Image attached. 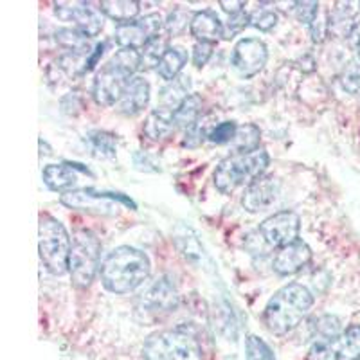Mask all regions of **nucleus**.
Instances as JSON below:
<instances>
[{
    "label": "nucleus",
    "mask_w": 360,
    "mask_h": 360,
    "mask_svg": "<svg viewBox=\"0 0 360 360\" xmlns=\"http://www.w3.org/2000/svg\"><path fill=\"white\" fill-rule=\"evenodd\" d=\"M143 356L144 360H204V349L191 328L176 326L148 337Z\"/></svg>",
    "instance_id": "5"
},
{
    "label": "nucleus",
    "mask_w": 360,
    "mask_h": 360,
    "mask_svg": "<svg viewBox=\"0 0 360 360\" xmlns=\"http://www.w3.org/2000/svg\"><path fill=\"white\" fill-rule=\"evenodd\" d=\"M348 40H349V44H352L353 47H355V49L360 51V20L356 22L355 25H353V29H352V33H349Z\"/></svg>",
    "instance_id": "40"
},
{
    "label": "nucleus",
    "mask_w": 360,
    "mask_h": 360,
    "mask_svg": "<svg viewBox=\"0 0 360 360\" xmlns=\"http://www.w3.org/2000/svg\"><path fill=\"white\" fill-rule=\"evenodd\" d=\"M162 24V17L159 13H150L143 18L117 25L114 38L121 49H143L148 41H152L153 38L159 37Z\"/></svg>",
    "instance_id": "11"
},
{
    "label": "nucleus",
    "mask_w": 360,
    "mask_h": 360,
    "mask_svg": "<svg viewBox=\"0 0 360 360\" xmlns=\"http://www.w3.org/2000/svg\"><path fill=\"white\" fill-rule=\"evenodd\" d=\"M266 60H269V49L259 38H243L234 45L231 63L242 78H252L262 72L263 67L266 65Z\"/></svg>",
    "instance_id": "12"
},
{
    "label": "nucleus",
    "mask_w": 360,
    "mask_h": 360,
    "mask_svg": "<svg viewBox=\"0 0 360 360\" xmlns=\"http://www.w3.org/2000/svg\"><path fill=\"white\" fill-rule=\"evenodd\" d=\"M359 56H360V51H359Z\"/></svg>",
    "instance_id": "42"
},
{
    "label": "nucleus",
    "mask_w": 360,
    "mask_h": 360,
    "mask_svg": "<svg viewBox=\"0 0 360 360\" xmlns=\"http://www.w3.org/2000/svg\"><path fill=\"white\" fill-rule=\"evenodd\" d=\"M295 15L301 24L311 25L315 18L319 17V2L315 0H307V2H297L295 4Z\"/></svg>",
    "instance_id": "35"
},
{
    "label": "nucleus",
    "mask_w": 360,
    "mask_h": 360,
    "mask_svg": "<svg viewBox=\"0 0 360 360\" xmlns=\"http://www.w3.org/2000/svg\"><path fill=\"white\" fill-rule=\"evenodd\" d=\"M247 25H250V15H247L245 11L233 15V17H229L227 24H224V34H221V38L224 40H233L236 34L242 33Z\"/></svg>",
    "instance_id": "33"
},
{
    "label": "nucleus",
    "mask_w": 360,
    "mask_h": 360,
    "mask_svg": "<svg viewBox=\"0 0 360 360\" xmlns=\"http://www.w3.org/2000/svg\"><path fill=\"white\" fill-rule=\"evenodd\" d=\"M214 51V44H205V41H197L193 47V63L197 69H202L205 63L211 60Z\"/></svg>",
    "instance_id": "37"
},
{
    "label": "nucleus",
    "mask_w": 360,
    "mask_h": 360,
    "mask_svg": "<svg viewBox=\"0 0 360 360\" xmlns=\"http://www.w3.org/2000/svg\"><path fill=\"white\" fill-rule=\"evenodd\" d=\"M56 41L69 53H90L89 37L76 29H60L56 33Z\"/></svg>",
    "instance_id": "28"
},
{
    "label": "nucleus",
    "mask_w": 360,
    "mask_h": 360,
    "mask_svg": "<svg viewBox=\"0 0 360 360\" xmlns=\"http://www.w3.org/2000/svg\"><path fill=\"white\" fill-rule=\"evenodd\" d=\"M236 131H238V124L234 123V121H224V123L217 124L213 130H209L207 139L214 144L233 143Z\"/></svg>",
    "instance_id": "32"
},
{
    "label": "nucleus",
    "mask_w": 360,
    "mask_h": 360,
    "mask_svg": "<svg viewBox=\"0 0 360 360\" xmlns=\"http://www.w3.org/2000/svg\"><path fill=\"white\" fill-rule=\"evenodd\" d=\"M281 189V182L274 175H263L245 189L242 197V205L247 213L256 214L274 204Z\"/></svg>",
    "instance_id": "14"
},
{
    "label": "nucleus",
    "mask_w": 360,
    "mask_h": 360,
    "mask_svg": "<svg viewBox=\"0 0 360 360\" xmlns=\"http://www.w3.org/2000/svg\"><path fill=\"white\" fill-rule=\"evenodd\" d=\"M314 294L301 283H288L269 299L263 310V324L274 335H287L310 314Z\"/></svg>",
    "instance_id": "2"
},
{
    "label": "nucleus",
    "mask_w": 360,
    "mask_h": 360,
    "mask_svg": "<svg viewBox=\"0 0 360 360\" xmlns=\"http://www.w3.org/2000/svg\"><path fill=\"white\" fill-rule=\"evenodd\" d=\"M301 218L294 211H279L259 224V234L266 245L283 249L299 240Z\"/></svg>",
    "instance_id": "10"
},
{
    "label": "nucleus",
    "mask_w": 360,
    "mask_h": 360,
    "mask_svg": "<svg viewBox=\"0 0 360 360\" xmlns=\"http://www.w3.org/2000/svg\"><path fill=\"white\" fill-rule=\"evenodd\" d=\"M189 89H191V82H189L188 76H179L176 79L169 82L160 90V108L175 112L191 96Z\"/></svg>",
    "instance_id": "21"
},
{
    "label": "nucleus",
    "mask_w": 360,
    "mask_h": 360,
    "mask_svg": "<svg viewBox=\"0 0 360 360\" xmlns=\"http://www.w3.org/2000/svg\"><path fill=\"white\" fill-rule=\"evenodd\" d=\"M310 33H311V40L315 44H321V41L326 38V34L330 33V25H328V15H321L315 18L314 24L310 25Z\"/></svg>",
    "instance_id": "38"
},
{
    "label": "nucleus",
    "mask_w": 360,
    "mask_h": 360,
    "mask_svg": "<svg viewBox=\"0 0 360 360\" xmlns=\"http://www.w3.org/2000/svg\"><path fill=\"white\" fill-rule=\"evenodd\" d=\"M247 360H276L274 352L269 344L256 335H249L245 340Z\"/></svg>",
    "instance_id": "29"
},
{
    "label": "nucleus",
    "mask_w": 360,
    "mask_h": 360,
    "mask_svg": "<svg viewBox=\"0 0 360 360\" xmlns=\"http://www.w3.org/2000/svg\"><path fill=\"white\" fill-rule=\"evenodd\" d=\"M259 141H262V130L254 123H247L238 127L236 135H234L233 146L234 153H249L254 150H259Z\"/></svg>",
    "instance_id": "25"
},
{
    "label": "nucleus",
    "mask_w": 360,
    "mask_h": 360,
    "mask_svg": "<svg viewBox=\"0 0 360 360\" xmlns=\"http://www.w3.org/2000/svg\"><path fill=\"white\" fill-rule=\"evenodd\" d=\"M141 69V53L134 49H119L108 63L96 74L92 98L99 107H112L119 103L134 74Z\"/></svg>",
    "instance_id": "3"
},
{
    "label": "nucleus",
    "mask_w": 360,
    "mask_h": 360,
    "mask_svg": "<svg viewBox=\"0 0 360 360\" xmlns=\"http://www.w3.org/2000/svg\"><path fill=\"white\" fill-rule=\"evenodd\" d=\"M333 360H355L360 356V324L346 328L339 337L330 340Z\"/></svg>",
    "instance_id": "19"
},
{
    "label": "nucleus",
    "mask_w": 360,
    "mask_h": 360,
    "mask_svg": "<svg viewBox=\"0 0 360 360\" xmlns=\"http://www.w3.org/2000/svg\"><path fill=\"white\" fill-rule=\"evenodd\" d=\"M70 247L72 242L62 221L41 213L38 224V252L44 266L53 276H63L69 272Z\"/></svg>",
    "instance_id": "6"
},
{
    "label": "nucleus",
    "mask_w": 360,
    "mask_h": 360,
    "mask_svg": "<svg viewBox=\"0 0 360 360\" xmlns=\"http://www.w3.org/2000/svg\"><path fill=\"white\" fill-rule=\"evenodd\" d=\"M101 256V242L92 231L82 229L74 234L70 247L69 274L76 287H89L94 281Z\"/></svg>",
    "instance_id": "7"
},
{
    "label": "nucleus",
    "mask_w": 360,
    "mask_h": 360,
    "mask_svg": "<svg viewBox=\"0 0 360 360\" xmlns=\"http://www.w3.org/2000/svg\"><path fill=\"white\" fill-rule=\"evenodd\" d=\"M166 51L168 44L162 37H155L152 41H148L141 51V69H153V67L157 69Z\"/></svg>",
    "instance_id": "27"
},
{
    "label": "nucleus",
    "mask_w": 360,
    "mask_h": 360,
    "mask_svg": "<svg viewBox=\"0 0 360 360\" xmlns=\"http://www.w3.org/2000/svg\"><path fill=\"white\" fill-rule=\"evenodd\" d=\"M205 137H209V131L205 130V124H202L200 121H197L195 124H191L189 128H186L184 141H182V144H184L186 148H197L204 143Z\"/></svg>",
    "instance_id": "36"
},
{
    "label": "nucleus",
    "mask_w": 360,
    "mask_h": 360,
    "mask_svg": "<svg viewBox=\"0 0 360 360\" xmlns=\"http://www.w3.org/2000/svg\"><path fill=\"white\" fill-rule=\"evenodd\" d=\"M310 262L311 249L303 240H297L276 252L274 259H272V269L279 276H292L299 270H303Z\"/></svg>",
    "instance_id": "16"
},
{
    "label": "nucleus",
    "mask_w": 360,
    "mask_h": 360,
    "mask_svg": "<svg viewBox=\"0 0 360 360\" xmlns=\"http://www.w3.org/2000/svg\"><path fill=\"white\" fill-rule=\"evenodd\" d=\"M220 8L224 9L229 17H233V15H238V13L243 11L245 2H243V0H220Z\"/></svg>",
    "instance_id": "39"
},
{
    "label": "nucleus",
    "mask_w": 360,
    "mask_h": 360,
    "mask_svg": "<svg viewBox=\"0 0 360 360\" xmlns=\"http://www.w3.org/2000/svg\"><path fill=\"white\" fill-rule=\"evenodd\" d=\"M150 259L143 250L121 245L103 259L99 274L103 287L112 294H130L150 278Z\"/></svg>",
    "instance_id": "1"
},
{
    "label": "nucleus",
    "mask_w": 360,
    "mask_h": 360,
    "mask_svg": "<svg viewBox=\"0 0 360 360\" xmlns=\"http://www.w3.org/2000/svg\"><path fill=\"white\" fill-rule=\"evenodd\" d=\"M250 25L259 31H272L278 25V13L270 8H259L250 15Z\"/></svg>",
    "instance_id": "31"
},
{
    "label": "nucleus",
    "mask_w": 360,
    "mask_h": 360,
    "mask_svg": "<svg viewBox=\"0 0 360 360\" xmlns=\"http://www.w3.org/2000/svg\"><path fill=\"white\" fill-rule=\"evenodd\" d=\"M202 112V98L197 94H191L186 99L175 112H173V121H175L176 128L184 127L189 128L191 124H195L200 117Z\"/></svg>",
    "instance_id": "26"
},
{
    "label": "nucleus",
    "mask_w": 360,
    "mask_h": 360,
    "mask_svg": "<svg viewBox=\"0 0 360 360\" xmlns=\"http://www.w3.org/2000/svg\"><path fill=\"white\" fill-rule=\"evenodd\" d=\"M78 173L90 175L89 169L83 168L82 164H72V162L49 164V166H45L44 168L41 179H44V184L47 186L51 191L65 195V193L76 191V186H78L79 182Z\"/></svg>",
    "instance_id": "15"
},
{
    "label": "nucleus",
    "mask_w": 360,
    "mask_h": 360,
    "mask_svg": "<svg viewBox=\"0 0 360 360\" xmlns=\"http://www.w3.org/2000/svg\"><path fill=\"white\" fill-rule=\"evenodd\" d=\"M355 360H360V356H359V359H355Z\"/></svg>",
    "instance_id": "41"
},
{
    "label": "nucleus",
    "mask_w": 360,
    "mask_h": 360,
    "mask_svg": "<svg viewBox=\"0 0 360 360\" xmlns=\"http://www.w3.org/2000/svg\"><path fill=\"white\" fill-rule=\"evenodd\" d=\"M150 103V83L141 76H135L117 103V112L123 115H137Z\"/></svg>",
    "instance_id": "17"
},
{
    "label": "nucleus",
    "mask_w": 360,
    "mask_h": 360,
    "mask_svg": "<svg viewBox=\"0 0 360 360\" xmlns=\"http://www.w3.org/2000/svg\"><path fill=\"white\" fill-rule=\"evenodd\" d=\"M340 85L346 92L349 94H356L360 90V65L356 63H349L346 69H344L342 76H340Z\"/></svg>",
    "instance_id": "34"
},
{
    "label": "nucleus",
    "mask_w": 360,
    "mask_h": 360,
    "mask_svg": "<svg viewBox=\"0 0 360 360\" xmlns=\"http://www.w3.org/2000/svg\"><path fill=\"white\" fill-rule=\"evenodd\" d=\"M186 63H188V53L182 47H168L157 67V72L160 78L169 83L179 78L180 70L184 69Z\"/></svg>",
    "instance_id": "24"
},
{
    "label": "nucleus",
    "mask_w": 360,
    "mask_h": 360,
    "mask_svg": "<svg viewBox=\"0 0 360 360\" xmlns=\"http://www.w3.org/2000/svg\"><path fill=\"white\" fill-rule=\"evenodd\" d=\"M179 304V290L168 274L160 276L137 299V315L143 321H157L173 311Z\"/></svg>",
    "instance_id": "8"
},
{
    "label": "nucleus",
    "mask_w": 360,
    "mask_h": 360,
    "mask_svg": "<svg viewBox=\"0 0 360 360\" xmlns=\"http://www.w3.org/2000/svg\"><path fill=\"white\" fill-rule=\"evenodd\" d=\"M175 128L176 124L173 121V112L166 110V108H159V110H153L152 114L148 115L143 131L148 139L157 143V141L166 139Z\"/></svg>",
    "instance_id": "20"
},
{
    "label": "nucleus",
    "mask_w": 360,
    "mask_h": 360,
    "mask_svg": "<svg viewBox=\"0 0 360 360\" xmlns=\"http://www.w3.org/2000/svg\"><path fill=\"white\" fill-rule=\"evenodd\" d=\"M83 141L89 146L90 153L98 159H112L117 153V139L108 131H89Z\"/></svg>",
    "instance_id": "23"
},
{
    "label": "nucleus",
    "mask_w": 360,
    "mask_h": 360,
    "mask_svg": "<svg viewBox=\"0 0 360 360\" xmlns=\"http://www.w3.org/2000/svg\"><path fill=\"white\" fill-rule=\"evenodd\" d=\"M99 9L108 18L117 22V25H121L134 22L137 18L141 11V2H135V0H103L99 4Z\"/></svg>",
    "instance_id": "22"
},
{
    "label": "nucleus",
    "mask_w": 360,
    "mask_h": 360,
    "mask_svg": "<svg viewBox=\"0 0 360 360\" xmlns=\"http://www.w3.org/2000/svg\"><path fill=\"white\" fill-rule=\"evenodd\" d=\"M62 204L69 209H82V211H90L98 214H117L119 205L135 209V204L123 193H107L98 191V189H76L62 195Z\"/></svg>",
    "instance_id": "9"
},
{
    "label": "nucleus",
    "mask_w": 360,
    "mask_h": 360,
    "mask_svg": "<svg viewBox=\"0 0 360 360\" xmlns=\"http://www.w3.org/2000/svg\"><path fill=\"white\" fill-rule=\"evenodd\" d=\"M189 33L197 41L214 44L224 34V24L220 22L217 13L211 11V9H202V11L193 15Z\"/></svg>",
    "instance_id": "18"
},
{
    "label": "nucleus",
    "mask_w": 360,
    "mask_h": 360,
    "mask_svg": "<svg viewBox=\"0 0 360 360\" xmlns=\"http://www.w3.org/2000/svg\"><path fill=\"white\" fill-rule=\"evenodd\" d=\"M269 162L270 157L263 148L249 153H233L218 164L213 182L221 195H231L242 186L249 188L254 180L265 175Z\"/></svg>",
    "instance_id": "4"
},
{
    "label": "nucleus",
    "mask_w": 360,
    "mask_h": 360,
    "mask_svg": "<svg viewBox=\"0 0 360 360\" xmlns=\"http://www.w3.org/2000/svg\"><path fill=\"white\" fill-rule=\"evenodd\" d=\"M54 13L60 20L70 22L76 31L89 38L98 37L103 31V18L85 2H56Z\"/></svg>",
    "instance_id": "13"
},
{
    "label": "nucleus",
    "mask_w": 360,
    "mask_h": 360,
    "mask_svg": "<svg viewBox=\"0 0 360 360\" xmlns=\"http://www.w3.org/2000/svg\"><path fill=\"white\" fill-rule=\"evenodd\" d=\"M191 20L193 17L188 11H184V9H175V11H172L168 15V18L164 22V27H166L169 37H179L180 33H184L188 24L191 25Z\"/></svg>",
    "instance_id": "30"
}]
</instances>
